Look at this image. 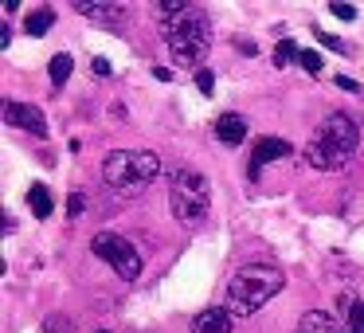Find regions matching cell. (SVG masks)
Returning a JSON list of instances; mask_svg holds the SVG:
<instances>
[{
    "label": "cell",
    "mask_w": 364,
    "mask_h": 333,
    "mask_svg": "<svg viewBox=\"0 0 364 333\" xmlns=\"http://www.w3.org/2000/svg\"><path fill=\"white\" fill-rule=\"evenodd\" d=\"M286 286V275L270 263H247L231 275L228 282V294H223V310L231 317H251L274 298L278 290Z\"/></svg>",
    "instance_id": "cell-1"
},
{
    "label": "cell",
    "mask_w": 364,
    "mask_h": 333,
    "mask_svg": "<svg viewBox=\"0 0 364 333\" xmlns=\"http://www.w3.org/2000/svg\"><path fill=\"white\" fill-rule=\"evenodd\" d=\"M356 149H360V126L348 114H329L309 137L306 161L314 169H341L356 157Z\"/></svg>",
    "instance_id": "cell-2"
},
{
    "label": "cell",
    "mask_w": 364,
    "mask_h": 333,
    "mask_svg": "<svg viewBox=\"0 0 364 333\" xmlns=\"http://www.w3.org/2000/svg\"><path fill=\"white\" fill-rule=\"evenodd\" d=\"M157 173H161V157L153 149H114L102 161V181L118 196H137L141 189H149L157 181Z\"/></svg>",
    "instance_id": "cell-3"
},
{
    "label": "cell",
    "mask_w": 364,
    "mask_h": 333,
    "mask_svg": "<svg viewBox=\"0 0 364 333\" xmlns=\"http://www.w3.org/2000/svg\"><path fill=\"white\" fill-rule=\"evenodd\" d=\"M168 208H173L176 223H184V228L204 223L208 208H212V184H208V176L200 169L181 165L168 176Z\"/></svg>",
    "instance_id": "cell-4"
},
{
    "label": "cell",
    "mask_w": 364,
    "mask_h": 333,
    "mask_svg": "<svg viewBox=\"0 0 364 333\" xmlns=\"http://www.w3.org/2000/svg\"><path fill=\"white\" fill-rule=\"evenodd\" d=\"M165 40H168V51H173V63L176 67H196V71H200L208 48H212V20H208V12L192 9L181 24L168 28Z\"/></svg>",
    "instance_id": "cell-5"
},
{
    "label": "cell",
    "mask_w": 364,
    "mask_h": 333,
    "mask_svg": "<svg viewBox=\"0 0 364 333\" xmlns=\"http://www.w3.org/2000/svg\"><path fill=\"white\" fill-rule=\"evenodd\" d=\"M90 251H95L102 263H110L114 275L126 278V282H134V278L141 275V255H137V247L129 243L126 236H114V231H98L95 243H90Z\"/></svg>",
    "instance_id": "cell-6"
},
{
    "label": "cell",
    "mask_w": 364,
    "mask_h": 333,
    "mask_svg": "<svg viewBox=\"0 0 364 333\" xmlns=\"http://www.w3.org/2000/svg\"><path fill=\"white\" fill-rule=\"evenodd\" d=\"M0 110H4V122H9V126L28 130V134H36V137H48V118H43L40 106L16 102V98H4V102H0Z\"/></svg>",
    "instance_id": "cell-7"
},
{
    "label": "cell",
    "mask_w": 364,
    "mask_h": 333,
    "mask_svg": "<svg viewBox=\"0 0 364 333\" xmlns=\"http://www.w3.org/2000/svg\"><path fill=\"white\" fill-rule=\"evenodd\" d=\"M282 157H290V142H286V137H259V142H255V149H251L247 176L255 181V176L270 165V161H282Z\"/></svg>",
    "instance_id": "cell-8"
},
{
    "label": "cell",
    "mask_w": 364,
    "mask_h": 333,
    "mask_svg": "<svg viewBox=\"0 0 364 333\" xmlns=\"http://www.w3.org/2000/svg\"><path fill=\"white\" fill-rule=\"evenodd\" d=\"M188 333H231V314L223 306H208L196 314V322H192Z\"/></svg>",
    "instance_id": "cell-9"
},
{
    "label": "cell",
    "mask_w": 364,
    "mask_h": 333,
    "mask_svg": "<svg viewBox=\"0 0 364 333\" xmlns=\"http://www.w3.org/2000/svg\"><path fill=\"white\" fill-rule=\"evenodd\" d=\"M215 137H220V145H243L247 118L243 114H220V122H215Z\"/></svg>",
    "instance_id": "cell-10"
},
{
    "label": "cell",
    "mask_w": 364,
    "mask_h": 333,
    "mask_svg": "<svg viewBox=\"0 0 364 333\" xmlns=\"http://www.w3.org/2000/svg\"><path fill=\"white\" fill-rule=\"evenodd\" d=\"M337 310H341V317H345V333H364V298H356V294H341Z\"/></svg>",
    "instance_id": "cell-11"
},
{
    "label": "cell",
    "mask_w": 364,
    "mask_h": 333,
    "mask_svg": "<svg viewBox=\"0 0 364 333\" xmlns=\"http://www.w3.org/2000/svg\"><path fill=\"white\" fill-rule=\"evenodd\" d=\"M188 12H192V4H184V0H161V4H153V16L161 20V32H168L173 24H181Z\"/></svg>",
    "instance_id": "cell-12"
},
{
    "label": "cell",
    "mask_w": 364,
    "mask_h": 333,
    "mask_svg": "<svg viewBox=\"0 0 364 333\" xmlns=\"http://www.w3.org/2000/svg\"><path fill=\"white\" fill-rule=\"evenodd\" d=\"M75 12H82V16H95V20H106V24H118V20H126V12H122V4H102V0H79L75 4Z\"/></svg>",
    "instance_id": "cell-13"
},
{
    "label": "cell",
    "mask_w": 364,
    "mask_h": 333,
    "mask_svg": "<svg viewBox=\"0 0 364 333\" xmlns=\"http://www.w3.org/2000/svg\"><path fill=\"white\" fill-rule=\"evenodd\" d=\"M51 28H55V9H48V4H43V9H32L24 16V32L36 36V40H40V36H48Z\"/></svg>",
    "instance_id": "cell-14"
},
{
    "label": "cell",
    "mask_w": 364,
    "mask_h": 333,
    "mask_svg": "<svg viewBox=\"0 0 364 333\" xmlns=\"http://www.w3.org/2000/svg\"><path fill=\"white\" fill-rule=\"evenodd\" d=\"M28 208L36 212V220H48V216L55 212V200H51L48 184H32V189H28Z\"/></svg>",
    "instance_id": "cell-15"
},
{
    "label": "cell",
    "mask_w": 364,
    "mask_h": 333,
    "mask_svg": "<svg viewBox=\"0 0 364 333\" xmlns=\"http://www.w3.org/2000/svg\"><path fill=\"white\" fill-rule=\"evenodd\" d=\"M298 333H341V329H337V322H333L329 314H321V310H309V314H301Z\"/></svg>",
    "instance_id": "cell-16"
},
{
    "label": "cell",
    "mask_w": 364,
    "mask_h": 333,
    "mask_svg": "<svg viewBox=\"0 0 364 333\" xmlns=\"http://www.w3.org/2000/svg\"><path fill=\"white\" fill-rule=\"evenodd\" d=\"M71 71H75V59H71V51H59V56L48 63V75H51V83H55V87H63V83L71 79Z\"/></svg>",
    "instance_id": "cell-17"
},
{
    "label": "cell",
    "mask_w": 364,
    "mask_h": 333,
    "mask_svg": "<svg viewBox=\"0 0 364 333\" xmlns=\"http://www.w3.org/2000/svg\"><path fill=\"white\" fill-rule=\"evenodd\" d=\"M298 56H301V48H298L294 40H278V48H274V67L282 71V67L298 63Z\"/></svg>",
    "instance_id": "cell-18"
},
{
    "label": "cell",
    "mask_w": 364,
    "mask_h": 333,
    "mask_svg": "<svg viewBox=\"0 0 364 333\" xmlns=\"http://www.w3.org/2000/svg\"><path fill=\"white\" fill-rule=\"evenodd\" d=\"M314 40L321 43V48L337 51V56H348V43L341 40V36H333V32H321V28H314Z\"/></svg>",
    "instance_id": "cell-19"
},
{
    "label": "cell",
    "mask_w": 364,
    "mask_h": 333,
    "mask_svg": "<svg viewBox=\"0 0 364 333\" xmlns=\"http://www.w3.org/2000/svg\"><path fill=\"white\" fill-rule=\"evenodd\" d=\"M196 87H200V95H215V75L208 71V67L196 71Z\"/></svg>",
    "instance_id": "cell-20"
},
{
    "label": "cell",
    "mask_w": 364,
    "mask_h": 333,
    "mask_svg": "<svg viewBox=\"0 0 364 333\" xmlns=\"http://www.w3.org/2000/svg\"><path fill=\"white\" fill-rule=\"evenodd\" d=\"M298 63L306 67L309 75H317V71H321V51H301V56H298Z\"/></svg>",
    "instance_id": "cell-21"
},
{
    "label": "cell",
    "mask_w": 364,
    "mask_h": 333,
    "mask_svg": "<svg viewBox=\"0 0 364 333\" xmlns=\"http://www.w3.org/2000/svg\"><path fill=\"white\" fill-rule=\"evenodd\" d=\"M82 212H87V196H82V192H71V200H67V216L79 220Z\"/></svg>",
    "instance_id": "cell-22"
},
{
    "label": "cell",
    "mask_w": 364,
    "mask_h": 333,
    "mask_svg": "<svg viewBox=\"0 0 364 333\" xmlns=\"http://www.w3.org/2000/svg\"><path fill=\"white\" fill-rule=\"evenodd\" d=\"M329 12H333L337 20H356V9H353V4H341V0H333Z\"/></svg>",
    "instance_id": "cell-23"
},
{
    "label": "cell",
    "mask_w": 364,
    "mask_h": 333,
    "mask_svg": "<svg viewBox=\"0 0 364 333\" xmlns=\"http://www.w3.org/2000/svg\"><path fill=\"white\" fill-rule=\"evenodd\" d=\"M333 83H337L341 90H348V95H360V83H356V79H348V75H337Z\"/></svg>",
    "instance_id": "cell-24"
},
{
    "label": "cell",
    "mask_w": 364,
    "mask_h": 333,
    "mask_svg": "<svg viewBox=\"0 0 364 333\" xmlns=\"http://www.w3.org/2000/svg\"><path fill=\"white\" fill-rule=\"evenodd\" d=\"M90 71H95V75H110V71H114V67H110V63H106V59H90Z\"/></svg>",
    "instance_id": "cell-25"
},
{
    "label": "cell",
    "mask_w": 364,
    "mask_h": 333,
    "mask_svg": "<svg viewBox=\"0 0 364 333\" xmlns=\"http://www.w3.org/2000/svg\"><path fill=\"white\" fill-rule=\"evenodd\" d=\"M153 79H157V83H168V79H173V71H168V67H153Z\"/></svg>",
    "instance_id": "cell-26"
},
{
    "label": "cell",
    "mask_w": 364,
    "mask_h": 333,
    "mask_svg": "<svg viewBox=\"0 0 364 333\" xmlns=\"http://www.w3.org/2000/svg\"><path fill=\"white\" fill-rule=\"evenodd\" d=\"M235 48H239V56H255V43H247V40H235Z\"/></svg>",
    "instance_id": "cell-27"
},
{
    "label": "cell",
    "mask_w": 364,
    "mask_h": 333,
    "mask_svg": "<svg viewBox=\"0 0 364 333\" xmlns=\"http://www.w3.org/2000/svg\"><path fill=\"white\" fill-rule=\"evenodd\" d=\"M9 43H12V28L4 24V28H0V48H9Z\"/></svg>",
    "instance_id": "cell-28"
},
{
    "label": "cell",
    "mask_w": 364,
    "mask_h": 333,
    "mask_svg": "<svg viewBox=\"0 0 364 333\" xmlns=\"http://www.w3.org/2000/svg\"><path fill=\"white\" fill-rule=\"evenodd\" d=\"M98 333H110V329H98Z\"/></svg>",
    "instance_id": "cell-29"
}]
</instances>
